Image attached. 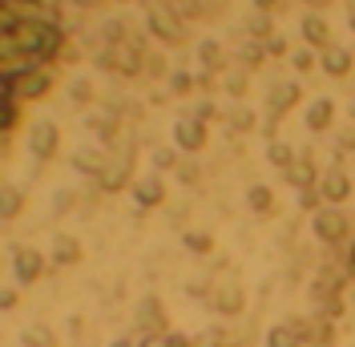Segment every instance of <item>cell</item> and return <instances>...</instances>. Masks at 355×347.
<instances>
[{
	"instance_id": "obj_17",
	"label": "cell",
	"mask_w": 355,
	"mask_h": 347,
	"mask_svg": "<svg viewBox=\"0 0 355 347\" xmlns=\"http://www.w3.org/2000/svg\"><path fill=\"white\" fill-rule=\"evenodd\" d=\"M299 97H303V89L295 85V81H283V85L270 93V121H275V117H283V113H287Z\"/></svg>"
},
{
	"instance_id": "obj_32",
	"label": "cell",
	"mask_w": 355,
	"mask_h": 347,
	"mask_svg": "<svg viewBox=\"0 0 355 347\" xmlns=\"http://www.w3.org/2000/svg\"><path fill=\"white\" fill-rule=\"evenodd\" d=\"M299 206H303V210H319V206H323V198L315 194V190H299Z\"/></svg>"
},
{
	"instance_id": "obj_12",
	"label": "cell",
	"mask_w": 355,
	"mask_h": 347,
	"mask_svg": "<svg viewBox=\"0 0 355 347\" xmlns=\"http://www.w3.org/2000/svg\"><path fill=\"white\" fill-rule=\"evenodd\" d=\"M53 89V69H37V73H28L24 81H17V97L21 101H37Z\"/></svg>"
},
{
	"instance_id": "obj_19",
	"label": "cell",
	"mask_w": 355,
	"mask_h": 347,
	"mask_svg": "<svg viewBox=\"0 0 355 347\" xmlns=\"http://www.w3.org/2000/svg\"><path fill=\"white\" fill-rule=\"evenodd\" d=\"M101 65H110L113 73H137V65H141V57H137L133 49H110V53L101 57Z\"/></svg>"
},
{
	"instance_id": "obj_14",
	"label": "cell",
	"mask_w": 355,
	"mask_h": 347,
	"mask_svg": "<svg viewBox=\"0 0 355 347\" xmlns=\"http://www.w3.org/2000/svg\"><path fill=\"white\" fill-rule=\"evenodd\" d=\"M331 121H335V101H331V97H315V101L307 105V130L311 133H323Z\"/></svg>"
},
{
	"instance_id": "obj_16",
	"label": "cell",
	"mask_w": 355,
	"mask_h": 347,
	"mask_svg": "<svg viewBox=\"0 0 355 347\" xmlns=\"http://www.w3.org/2000/svg\"><path fill=\"white\" fill-rule=\"evenodd\" d=\"M266 347H303V335H299V323L295 319H283L266 331Z\"/></svg>"
},
{
	"instance_id": "obj_25",
	"label": "cell",
	"mask_w": 355,
	"mask_h": 347,
	"mask_svg": "<svg viewBox=\"0 0 355 347\" xmlns=\"http://www.w3.org/2000/svg\"><path fill=\"white\" fill-rule=\"evenodd\" d=\"M137 347H190V335L182 331H162V335H141Z\"/></svg>"
},
{
	"instance_id": "obj_9",
	"label": "cell",
	"mask_w": 355,
	"mask_h": 347,
	"mask_svg": "<svg viewBox=\"0 0 355 347\" xmlns=\"http://www.w3.org/2000/svg\"><path fill=\"white\" fill-rule=\"evenodd\" d=\"M12 271H17V282H37L44 275V259L33 251V246H17V255H12Z\"/></svg>"
},
{
	"instance_id": "obj_2",
	"label": "cell",
	"mask_w": 355,
	"mask_h": 347,
	"mask_svg": "<svg viewBox=\"0 0 355 347\" xmlns=\"http://www.w3.org/2000/svg\"><path fill=\"white\" fill-rule=\"evenodd\" d=\"M311 230H315V239H319V242L335 246V242L347 239L352 222H347V214H343V210H335V206H319V210H315V218H311Z\"/></svg>"
},
{
	"instance_id": "obj_1",
	"label": "cell",
	"mask_w": 355,
	"mask_h": 347,
	"mask_svg": "<svg viewBox=\"0 0 355 347\" xmlns=\"http://www.w3.org/2000/svg\"><path fill=\"white\" fill-rule=\"evenodd\" d=\"M61 44L65 33L57 8H49L44 0H0V137L21 121L17 81L49 69Z\"/></svg>"
},
{
	"instance_id": "obj_38",
	"label": "cell",
	"mask_w": 355,
	"mask_h": 347,
	"mask_svg": "<svg viewBox=\"0 0 355 347\" xmlns=\"http://www.w3.org/2000/svg\"><path fill=\"white\" fill-rule=\"evenodd\" d=\"M73 97H81V101L89 97V85H85V81H77V85H73Z\"/></svg>"
},
{
	"instance_id": "obj_4",
	"label": "cell",
	"mask_w": 355,
	"mask_h": 347,
	"mask_svg": "<svg viewBox=\"0 0 355 347\" xmlns=\"http://www.w3.org/2000/svg\"><path fill=\"white\" fill-rule=\"evenodd\" d=\"M343 287H347V275L343 271H335V266H319L315 271V279H311V295H315V303H331L343 295Z\"/></svg>"
},
{
	"instance_id": "obj_8",
	"label": "cell",
	"mask_w": 355,
	"mask_h": 347,
	"mask_svg": "<svg viewBox=\"0 0 355 347\" xmlns=\"http://www.w3.org/2000/svg\"><path fill=\"white\" fill-rule=\"evenodd\" d=\"M174 146L186 153H198L206 146V126H202L198 117H182L174 126Z\"/></svg>"
},
{
	"instance_id": "obj_33",
	"label": "cell",
	"mask_w": 355,
	"mask_h": 347,
	"mask_svg": "<svg viewBox=\"0 0 355 347\" xmlns=\"http://www.w3.org/2000/svg\"><path fill=\"white\" fill-rule=\"evenodd\" d=\"M170 85H174V93H190L194 81H190V73H174V77H170Z\"/></svg>"
},
{
	"instance_id": "obj_24",
	"label": "cell",
	"mask_w": 355,
	"mask_h": 347,
	"mask_svg": "<svg viewBox=\"0 0 355 347\" xmlns=\"http://www.w3.org/2000/svg\"><path fill=\"white\" fill-rule=\"evenodd\" d=\"M246 202H250L254 214H270V210H275V190H270V186H250V190H246Z\"/></svg>"
},
{
	"instance_id": "obj_35",
	"label": "cell",
	"mask_w": 355,
	"mask_h": 347,
	"mask_svg": "<svg viewBox=\"0 0 355 347\" xmlns=\"http://www.w3.org/2000/svg\"><path fill=\"white\" fill-rule=\"evenodd\" d=\"M17 303H21V299H17V291H8V287H4V291H0V311H12Z\"/></svg>"
},
{
	"instance_id": "obj_29",
	"label": "cell",
	"mask_w": 355,
	"mask_h": 347,
	"mask_svg": "<svg viewBox=\"0 0 355 347\" xmlns=\"http://www.w3.org/2000/svg\"><path fill=\"white\" fill-rule=\"evenodd\" d=\"M186 246H190V251H198V255H206V251L214 246V239H210L206 230H186Z\"/></svg>"
},
{
	"instance_id": "obj_3",
	"label": "cell",
	"mask_w": 355,
	"mask_h": 347,
	"mask_svg": "<svg viewBox=\"0 0 355 347\" xmlns=\"http://www.w3.org/2000/svg\"><path fill=\"white\" fill-rule=\"evenodd\" d=\"M133 327H137L141 335H162V331H170V315H166L162 299L146 295V299L137 303V311H133Z\"/></svg>"
},
{
	"instance_id": "obj_27",
	"label": "cell",
	"mask_w": 355,
	"mask_h": 347,
	"mask_svg": "<svg viewBox=\"0 0 355 347\" xmlns=\"http://www.w3.org/2000/svg\"><path fill=\"white\" fill-rule=\"evenodd\" d=\"M266 158H270V166H279V170H287L291 162H295V150H291L287 142H270V150H266Z\"/></svg>"
},
{
	"instance_id": "obj_41",
	"label": "cell",
	"mask_w": 355,
	"mask_h": 347,
	"mask_svg": "<svg viewBox=\"0 0 355 347\" xmlns=\"http://www.w3.org/2000/svg\"><path fill=\"white\" fill-rule=\"evenodd\" d=\"M347 262H352V271H347V275H355V242H352V251H347Z\"/></svg>"
},
{
	"instance_id": "obj_34",
	"label": "cell",
	"mask_w": 355,
	"mask_h": 347,
	"mask_svg": "<svg viewBox=\"0 0 355 347\" xmlns=\"http://www.w3.org/2000/svg\"><path fill=\"white\" fill-rule=\"evenodd\" d=\"M230 121H234V130H250V126H254V117H250L246 109H234V117H230Z\"/></svg>"
},
{
	"instance_id": "obj_40",
	"label": "cell",
	"mask_w": 355,
	"mask_h": 347,
	"mask_svg": "<svg viewBox=\"0 0 355 347\" xmlns=\"http://www.w3.org/2000/svg\"><path fill=\"white\" fill-rule=\"evenodd\" d=\"M347 24H352V33H355V0L347 4Z\"/></svg>"
},
{
	"instance_id": "obj_18",
	"label": "cell",
	"mask_w": 355,
	"mask_h": 347,
	"mask_svg": "<svg viewBox=\"0 0 355 347\" xmlns=\"http://www.w3.org/2000/svg\"><path fill=\"white\" fill-rule=\"evenodd\" d=\"M133 198H137V206H162V198H166V186H162V178H141L137 186H133Z\"/></svg>"
},
{
	"instance_id": "obj_42",
	"label": "cell",
	"mask_w": 355,
	"mask_h": 347,
	"mask_svg": "<svg viewBox=\"0 0 355 347\" xmlns=\"http://www.w3.org/2000/svg\"><path fill=\"white\" fill-rule=\"evenodd\" d=\"M254 4H259V8H263V12H266V8H270V4H275V0H254Z\"/></svg>"
},
{
	"instance_id": "obj_28",
	"label": "cell",
	"mask_w": 355,
	"mask_h": 347,
	"mask_svg": "<svg viewBox=\"0 0 355 347\" xmlns=\"http://www.w3.org/2000/svg\"><path fill=\"white\" fill-rule=\"evenodd\" d=\"M198 57H202V65H206V69H218V65H222L218 41H202V44H198Z\"/></svg>"
},
{
	"instance_id": "obj_26",
	"label": "cell",
	"mask_w": 355,
	"mask_h": 347,
	"mask_svg": "<svg viewBox=\"0 0 355 347\" xmlns=\"http://www.w3.org/2000/svg\"><path fill=\"white\" fill-rule=\"evenodd\" d=\"M190 347H226V331L222 327H202L198 335H190Z\"/></svg>"
},
{
	"instance_id": "obj_30",
	"label": "cell",
	"mask_w": 355,
	"mask_h": 347,
	"mask_svg": "<svg viewBox=\"0 0 355 347\" xmlns=\"http://www.w3.org/2000/svg\"><path fill=\"white\" fill-rule=\"evenodd\" d=\"M291 65L299 69V73H311V69H315V53H311V49H295V53H291Z\"/></svg>"
},
{
	"instance_id": "obj_31",
	"label": "cell",
	"mask_w": 355,
	"mask_h": 347,
	"mask_svg": "<svg viewBox=\"0 0 355 347\" xmlns=\"http://www.w3.org/2000/svg\"><path fill=\"white\" fill-rule=\"evenodd\" d=\"M154 162H157V170H174V166H178L174 150H154Z\"/></svg>"
},
{
	"instance_id": "obj_39",
	"label": "cell",
	"mask_w": 355,
	"mask_h": 347,
	"mask_svg": "<svg viewBox=\"0 0 355 347\" xmlns=\"http://www.w3.org/2000/svg\"><path fill=\"white\" fill-rule=\"evenodd\" d=\"M110 347H133V339H130V335H117V339H113Z\"/></svg>"
},
{
	"instance_id": "obj_37",
	"label": "cell",
	"mask_w": 355,
	"mask_h": 347,
	"mask_svg": "<svg viewBox=\"0 0 355 347\" xmlns=\"http://www.w3.org/2000/svg\"><path fill=\"white\" fill-rule=\"evenodd\" d=\"M266 53H287V41H283V37H275V33H270V37H266Z\"/></svg>"
},
{
	"instance_id": "obj_5",
	"label": "cell",
	"mask_w": 355,
	"mask_h": 347,
	"mask_svg": "<svg viewBox=\"0 0 355 347\" xmlns=\"http://www.w3.org/2000/svg\"><path fill=\"white\" fill-rule=\"evenodd\" d=\"M319 198H327L331 206L347 202V198H352V178H347V170L327 166V174H319Z\"/></svg>"
},
{
	"instance_id": "obj_22",
	"label": "cell",
	"mask_w": 355,
	"mask_h": 347,
	"mask_svg": "<svg viewBox=\"0 0 355 347\" xmlns=\"http://www.w3.org/2000/svg\"><path fill=\"white\" fill-rule=\"evenodd\" d=\"M97 182H101V190H121L130 182V166L125 162H110L105 170L97 174Z\"/></svg>"
},
{
	"instance_id": "obj_21",
	"label": "cell",
	"mask_w": 355,
	"mask_h": 347,
	"mask_svg": "<svg viewBox=\"0 0 355 347\" xmlns=\"http://www.w3.org/2000/svg\"><path fill=\"white\" fill-rule=\"evenodd\" d=\"M24 210V194L21 190H12V186H0V222H12V218H21Z\"/></svg>"
},
{
	"instance_id": "obj_7",
	"label": "cell",
	"mask_w": 355,
	"mask_h": 347,
	"mask_svg": "<svg viewBox=\"0 0 355 347\" xmlns=\"http://www.w3.org/2000/svg\"><path fill=\"white\" fill-rule=\"evenodd\" d=\"M57 146H61V133H57V126H53V121H41L37 130L28 133V150H33V158H37V162L57 158Z\"/></svg>"
},
{
	"instance_id": "obj_23",
	"label": "cell",
	"mask_w": 355,
	"mask_h": 347,
	"mask_svg": "<svg viewBox=\"0 0 355 347\" xmlns=\"http://www.w3.org/2000/svg\"><path fill=\"white\" fill-rule=\"evenodd\" d=\"M21 344L24 347H57V335H53L44 323H33V327L21 331Z\"/></svg>"
},
{
	"instance_id": "obj_20",
	"label": "cell",
	"mask_w": 355,
	"mask_h": 347,
	"mask_svg": "<svg viewBox=\"0 0 355 347\" xmlns=\"http://www.w3.org/2000/svg\"><path fill=\"white\" fill-rule=\"evenodd\" d=\"M77 259H81V242L69 239V235H57V242H53V262L57 266H73Z\"/></svg>"
},
{
	"instance_id": "obj_15",
	"label": "cell",
	"mask_w": 355,
	"mask_h": 347,
	"mask_svg": "<svg viewBox=\"0 0 355 347\" xmlns=\"http://www.w3.org/2000/svg\"><path fill=\"white\" fill-rule=\"evenodd\" d=\"M210 307H214L218 315H243L246 295L239 291V287H218V291H214V299H210Z\"/></svg>"
},
{
	"instance_id": "obj_43",
	"label": "cell",
	"mask_w": 355,
	"mask_h": 347,
	"mask_svg": "<svg viewBox=\"0 0 355 347\" xmlns=\"http://www.w3.org/2000/svg\"><path fill=\"white\" fill-rule=\"evenodd\" d=\"M352 303H355V291H352Z\"/></svg>"
},
{
	"instance_id": "obj_13",
	"label": "cell",
	"mask_w": 355,
	"mask_h": 347,
	"mask_svg": "<svg viewBox=\"0 0 355 347\" xmlns=\"http://www.w3.org/2000/svg\"><path fill=\"white\" fill-rule=\"evenodd\" d=\"M283 174H287V182L295 186V190H315V182H319V170H315V162H311L307 153H303V158H295Z\"/></svg>"
},
{
	"instance_id": "obj_10",
	"label": "cell",
	"mask_w": 355,
	"mask_h": 347,
	"mask_svg": "<svg viewBox=\"0 0 355 347\" xmlns=\"http://www.w3.org/2000/svg\"><path fill=\"white\" fill-rule=\"evenodd\" d=\"M299 33H303V41H307L311 49H319V53L331 44V24H327V17H319V12H307L303 24H299Z\"/></svg>"
},
{
	"instance_id": "obj_6",
	"label": "cell",
	"mask_w": 355,
	"mask_h": 347,
	"mask_svg": "<svg viewBox=\"0 0 355 347\" xmlns=\"http://www.w3.org/2000/svg\"><path fill=\"white\" fill-rule=\"evenodd\" d=\"M150 33L162 37L166 44H182L186 41V28H182V21H178L170 8H150Z\"/></svg>"
},
{
	"instance_id": "obj_44",
	"label": "cell",
	"mask_w": 355,
	"mask_h": 347,
	"mask_svg": "<svg viewBox=\"0 0 355 347\" xmlns=\"http://www.w3.org/2000/svg\"><path fill=\"white\" fill-rule=\"evenodd\" d=\"M352 117H355V105H352Z\"/></svg>"
},
{
	"instance_id": "obj_11",
	"label": "cell",
	"mask_w": 355,
	"mask_h": 347,
	"mask_svg": "<svg viewBox=\"0 0 355 347\" xmlns=\"http://www.w3.org/2000/svg\"><path fill=\"white\" fill-rule=\"evenodd\" d=\"M319 69L323 73H331V77H347L352 73V49H343V44H327L323 53H319Z\"/></svg>"
},
{
	"instance_id": "obj_36",
	"label": "cell",
	"mask_w": 355,
	"mask_h": 347,
	"mask_svg": "<svg viewBox=\"0 0 355 347\" xmlns=\"http://www.w3.org/2000/svg\"><path fill=\"white\" fill-rule=\"evenodd\" d=\"M250 33H254V37H270V24H266V17H254V21H250Z\"/></svg>"
}]
</instances>
